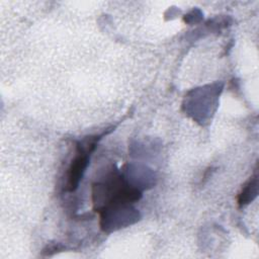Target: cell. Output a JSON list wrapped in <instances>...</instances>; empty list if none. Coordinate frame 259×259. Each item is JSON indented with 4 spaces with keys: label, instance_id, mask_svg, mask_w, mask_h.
<instances>
[{
    "label": "cell",
    "instance_id": "obj_1",
    "mask_svg": "<svg viewBox=\"0 0 259 259\" xmlns=\"http://www.w3.org/2000/svg\"><path fill=\"white\" fill-rule=\"evenodd\" d=\"M92 150H89V148L86 150L81 148V151L78 152L77 156L72 161L68 169V175H67L66 187L68 191H74L77 188L79 181L82 177V174L88 163V154Z\"/></svg>",
    "mask_w": 259,
    "mask_h": 259
},
{
    "label": "cell",
    "instance_id": "obj_2",
    "mask_svg": "<svg viewBox=\"0 0 259 259\" xmlns=\"http://www.w3.org/2000/svg\"><path fill=\"white\" fill-rule=\"evenodd\" d=\"M257 185V179L253 178L249 181V183L244 187L242 190L240 196H239V204L242 205L244 203H247V201L250 199V194L252 193V189L256 188Z\"/></svg>",
    "mask_w": 259,
    "mask_h": 259
}]
</instances>
